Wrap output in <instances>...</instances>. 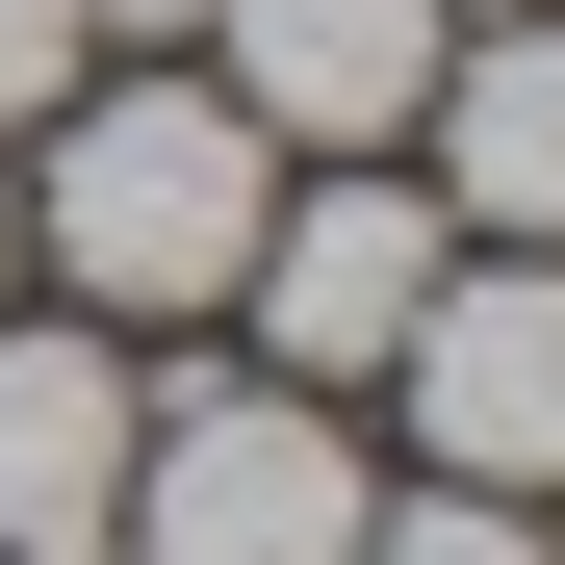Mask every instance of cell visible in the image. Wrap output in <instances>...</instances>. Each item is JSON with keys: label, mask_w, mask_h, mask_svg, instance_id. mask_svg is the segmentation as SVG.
Here are the masks:
<instances>
[{"label": "cell", "mask_w": 565, "mask_h": 565, "mask_svg": "<svg viewBox=\"0 0 565 565\" xmlns=\"http://www.w3.org/2000/svg\"><path fill=\"white\" fill-rule=\"evenodd\" d=\"M437 206H489L514 257H565V26H540V0H514V26H462L437 52Z\"/></svg>", "instance_id": "6"}, {"label": "cell", "mask_w": 565, "mask_h": 565, "mask_svg": "<svg viewBox=\"0 0 565 565\" xmlns=\"http://www.w3.org/2000/svg\"><path fill=\"white\" fill-rule=\"evenodd\" d=\"M257 206H282V129L232 104V77H77L52 104V180L26 232L77 309H232L257 282Z\"/></svg>", "instance_id": "1"}, {"label": "cell", "mask_w": 565, "mask_h": 565, "mask_svg": "<svg viewBox=\"0 0 565 565\" xmlns=\"http://www.w3.org/2000/svg\"><path fill=\"white\" fill-rule=\"evenodd\" d=\"M129 412L154 386H129L104 334H0V540H77V514H104L129 489Z\"/></svg>", "instance_id": "7"}, {"label": "cell", "mask_w": 565, "mask_h": 565, "mask_svg": "<svg viewBox=\"0 0 565 565\" xmlns=\"http://www.w3.org/2000/svg\"><path fill=\"white\" fill-rule=\"evenodd\" d=\"M360 565H540V489H412V514H360Z\"/></svg>", "instance_id": "8"}, {"label": "cell", "mask_w": 565, "mask_h": 565, "mask_svg": "<svg viewBox=\"0 0 565 565\" xmlns=\"http://www.w3.org/2000/svg\"><path fill=\"white\" fill-rule=\"evenodd\" d=\"M437 180H386V154H334V180H282V206H257V282H232V309L282 334V386H386V334L437 309Z\"/></svg>", "instance_id": "3"}, {"label": "cell", "mask_w": 565, "mask_h": 565, "mask_svg": "<svg viewBox=\"0 0 565 565\" xmlns=\"http://www.w3.org/2000/svg\"><path fill=\"white\" fill-rule=\"evenodd\" d=\"M0 257H26V180H0Z\"/></svg>", "instance_id": "13"}, {"label": "cell", "mask_w": 565, "mask_h": 565, "mask_svg": "<svg viewBox=\"0 0 565 565\" xmlns=\"http://www.w3.org/2000/svg\"><path fill=\"white\" fill-rule=\"evenodd\" d=\"M437 26H514V0H437Z\"/></svg>", "instance_id": "12"}, {"label": "cell", "mask_w": 565, "mask_h": 565, "mask_svg": "<svg viewBox=\"0 0 565 565\" xmlns=\"http://www.w3.org/2000/svg\"><path fill=\"white\" fill-rule=\"evenodd\" d=\"M129 565H360V437H334V386H180V412H129Z\"/></svg>", "instance_id": "2"}, {"label": "cell", "mask_w": 565, "mask_h": 565, "mask_svg": "<svg viewBox=\"0 0 565 565\" xmlns=\"http://www.w3.org/2000/svg\"><path fill=\"white\" fill-rule=\"evenodd\" d=\"M232 26V104L282 129V154H412V104H437V0H206Z\"/></svg>", "instance_id": "5"}, {"label": "cell", "mask_w": 565, "mask_h": 565, "mask_svg": "<svg viewBox=\"0 0 565 565\" xmlns=\"http://www.w3.org/2000/svg\"><path fill=\"white\" fill-rule=\"evenodd\" d=\"M77 26H104V52H154V26H206V0H77Z\"/></svg>", "instance_id": "10"}, {"label": "cell", "mask_w": 565, "mask_h": 565, "mask_svg": "<svg viewBox=\"0 0 565 565\" xmlns=\"http://www.w3.org/2000/svg\"><path fill=\"white\" fill-rule=\"evenodd\" d=\"M386 386L437 437V489H565V257H437V309L386 334Z\"/></svg>", "instance_id": "4"}, {"label": "cell", "mask_w": 565, "mask_h": 565, "mask_svg": "<svg viewBox=\"0 0 565 565\" xmlns=\"http://www.w3.org/2000/svg\"><path fill=\"white\" fill-rule=\"evenodd\" d=\"M77 52H104L77 0H0V129H52V104H77Z\"/></svg>", "instance_id": "9"}, {"label": "cell", "mask_w": 565, "mask_h": 565, "mask_svg": "<svg viewBox=\"0 0 565 565\" xmlns=\"http://www.w3.org/2000/svg\"><path fill=\"white\" fill-rule=\"evenodd\" d=\"M0 565H129V540H104V514H77V540H0Z\"/></svg>", "instance_id": "11"}]
</instances>
